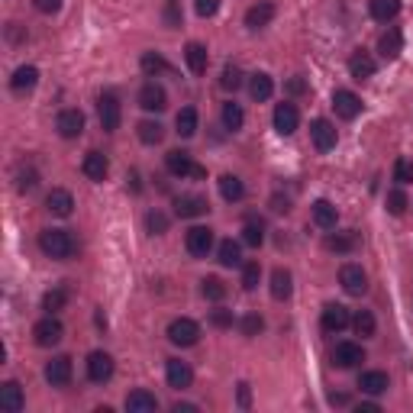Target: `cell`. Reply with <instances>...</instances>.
Wrapping results in <instances>:
<instances>
[{
  "label": "cell",
  "mask_w": 413,
  "mask_h": 413,
  "mask_svg": "<svg viewBox=\"0 0 413 413\" xmlns=\"http://www.w3.org/2000/svg\"><path fill=\"white\" fill-rule=\"evenodd\" d=\"M333 107H336V113L343 119H355L358 113H362V100H358V94H352V91H336V94H333Z\"/></svg>",
  "instance_id": "obj_19"
},
{
  "label": "cell",
  "mask_w": 413,
  "mask_h": 413,
  "mask_svg": "<svg viewBox=\"0 0 413 413\" xmlns=\"http://www.w3.org/2000/svg\"><path fill=\"white\" fill-rule=\"evenodd\" d=\"M165 378H168V385L175 387V391H184V387H191V381H194V371H191V365L181 362V358H168V362H165Z\"/></svg>",
  "instance_id": "obj_13"
},
{
  "label": "cell",
  "mask_w": 413,
  "mask_h": 413,
  "mask_svg": "<svg viewBox=\"0 0 413 413\" xmlns=\"http://www.w3.org/2000/svg\"><path fill=\"white\" fill-rule=\"evenodd\" d=\"M259 278H262L259 262H245L242 265V287L245 291H255V287H259Z\"/></svg>",
  "instance_id": "obj_45"
},
{
  "label": "cell",
  "mask_w": 413,
  "mask_h": 413,
  "mask_svg": "<svg viewBox=\"0 0 413 413\" xmlns=\"http://www.w3.org/2000/svg\"><path fill=\"white\" fill-rule=\"evenodd\" d=\"M210 323H213V326H220V329L232 326V310H213V313H210Z\"/></svg>",
  "instance_id": "obj_52"
},
{
  "label": "cell",
  "mask_w": 413,
  "mask_h": 413,
  "mask_svg": "<svg viewBox=\"0 0 413 413\" xmlns=\"http://www.w3.org/2000/svg\"><path fill=\"white\" fill-rule=\"evenodd\" d=\"M36 85H39V71H36L33 65H23V68H16V71H14V77H10V87H14L16 94L33 91Z\"/></svg>",
  "instance_id": "obj_26"
},
{
  "label": "cell",
  "mask_w": 413,
  "mask_h": 413,
  "mask_svg": "<svg viewBox=\"0 0 413 413\" xmlns=\"http://www.w3.org/2000/svg\"><path fill=\"white\" fill-rule=\"evenodd\" d=\"M239 404L249 407V385H239Z\"/></svg>",
  "instance_id": "obj_57"
},
{
  "label": "cell",
  "mask_w": 413,
  "mask_h": 413,
  "mask_svg": "<svg viewBox=\"0 0 413 413\" xmlns=\"http://www.w3.org/2000/svg\"><path fill=\"white\" fill-rule=\"evenodd\" d=\"M287 91H291V94H304V91H307V81H304V77H291V81H287Z\"/></svg>",
  "instance_id": "obj_55"
},
{
  "label": "cell",
  "mask_w": 413,
  "mask_h": 413,
  "mask_svg": "<svg viewBox=\"0 0 413 413\" xmlns=\"http://www.w3.org/2000/svg\"><path fill=\"white\" fill-rule=\"evenodd\" d=\"M39 14H58L62 10V0H33Z\"/></svg>",
  "instance_id": "obj_53"
},
{
  "label": "cell",
  "mask_w": 413,
  "mask_h": 413,
  "mask_svg": "<svg viewBox=\"0 0 413 413\" xmlns=\"http://www.w3.org/2000/svg\"><path fill=\"white\" fill-rule=\"evenodd\" d=\"M139 107L149 113H159L168 107V94H165V87L155 85V81H146V85L139 87Z\"/></svg>",
  "instance_id": "obj_8"
},
{
  "label": "cell",
  "mask_w": 413,
  "mask_h": 413,
  "mask_svg": "<svg viewBox=\"0 0 413 413\" xmlns=\"http://www.w3.org/2000/svg\"><path fill=\"white\" fill-rule=\"evenodd\" d=\"M242 242L252 245V249H259V245L265 242V226L255 223V220H249V223L242 226Z\"/></svg>",
  "instance_id": "obj_43"
},
{
  "label": "cell",
  "mask_w": 413,
  "mask_h": 413,
  "mask_svg": "<svg viewBox=\"0 0 413 413\" xmlns=\"http://www.w3.org/2000/svg\"><path fill=\"white\" fill-rule=\"evenodd\" d=\"M220 85H223L226 91H236V87L242 85V71H239L236 65H226V68H223V77H220Z\"/></svg>",
  "instance_id": "obj_49"
},
{
  "label": "cell",
  "mask_w": 413,
  "mask_h": 413,
  "mask_svg": "<svg viewBox=\"0 0 413 413\" xmlns=\"http://www.w3.org/2000/svg\"><path fill=\"white\" fill-rule=\"evenodd\" d=\"M358 387H362L365 394H385L387 387H391V381H387L385 371H365L362 378H358Z\"/></svg>",
  "instance_id": "obj_31"
},
{
  "label": "cell",
  "mask_w": 413,
  "mask_h": 413,
  "mask_svg": "<svg viewBox=\"0 0 413 413\" xmlns=\"http://www.w3.org/2000/svg\"><path fill=\"white\" fill-rule=\"evenodd\" d=\"M55 129H58V136H65V139H77V136L85 133V113L81 110H62L58 113V119H55Z\"/></svg>",
  "instance_id": "obj_9"
},
{
  "label": "cell",
  "mask_w": 413,
  "mask_h": 413,
  "mask_svg": "<svg viewBox=\"0 0 413 413\" xmlns=\"http://www.w3.org/2000/svg\"><path fill=\"white\" fill-rule=\"evenodd\" d=\"M139 139L146 142V146H159V142L165 139V127H161L159 119H142V123H139Z\"/></svg>",
  "instance_id": "obj_35"
},
{
  "label": "cell",
  "mask_w": 413,
  "mask_h": 413,
  "mask_svg": "<svg viewBox=\"0 0 413 413\" xmlns=\"http://www.w3.org/2000/svg\"><path fill=\"white\" fill-rule=\"evenodd\" d=\"M368 14L378 23H387L400 14V0H368Z\"/></svg>",
  "instance_id": "obj_32"
},
{
  "label": "cell",
  "mask_w": 413,
  "mask_h": 413,
  "mask_svg": "<svg viewBox=\"0 0 413 413\" xmlns=\"http://www.w3.org/2000/svg\"><path fill=\"white\" fill-rule=\"evenodd\" d=\"M139 65H142V71H146V75H161V71H168V62H165L161 55H155V52H146Z\"/></svg>",
  "instance_id": "obj_44"
},
{
  "label": "cell",
  "mask_w": 413,
  "mask_h": 413,
  "mask_svg": "<svg viewBox=\"0 0 413 413\" xmlns=\"http://www.w3.org/2000/svg\"><path fill=\"white\" fill-rule=\"evenodd\" d=\"M297 123H301V113H297L294 104H278L274 107V129L281 136L297 133Z\"/></svg>",
  "instance_id": "obj_15"
},
{
  "label": "cell",
  "mask_w": 413,
  "mask_h": 413,
  "mask_svg": "<svg viewBox=\"0 0 413 413\" xmlns=\"http://www.w3.org/2000/svg\"><path fill=\"white\" fill-rule=\"evenodd\" d=\"M217 255H220V265H223V268H239V265H242L239 242H232V239H223V242H220Z\"/></svg>",
  "instance_id": "obj_33"
},
{
  "label": "cell",
  "mask_w": 413,
  "mask_h": 413,
  "mask_svg": "<svg viewBox=\"0 0 413 413\" xmlns=\"http://www.w3.org/2000/svg\"><path fill=\"white\" fill-rule=\"evenodd\" d=\"M36 188H39V171H36L33 165L16 171V191H20V194H29V191H36Z\"/></svg>",
  "instance_id": "obj_42"
},
{
  "label": "cell",
  "mask_w": 413,
  "mask_h": 413,
  "mask_svg": "<svg viewBox=\"0 0 413 413\" xmlns=\"http://www.w3.org/2000/svg\"><path fill=\"white\" fill-rule=\"evenodd\" d=\"M45 210L55 213V217H71V210H75V197H71L65 188H55L49 197H45Z\"/></svg>",
  "instance_id": "obj_20"
},
{
  "label": "cell",
  "mask_w": 413,
  "mask_h": 413,
  "mask_svg": "<svg viewBox=\"0 0 413 413\" xmlns=\"http://www.w3.org/2000/svg\"><path fill=\"white\" fill-rule=\"evenodd\" d=\"M87 378L94 385H104V381L113 378V358L107 352H91L87 355Z\"/></svg>",
  "instance_id": "obj_12"
},
{
  "label": "cell",
  "mask_w": 413,
  "mask_h": 413,
  "mask_svg": "<svg viewBox=\"0 0 413 413\" xmlns=\"http://www.w3.org/2000/svg\"><path fill=\"white\" fill-rule=\"evenodd\" d=\"M39 249L55 262H68L77 252V242L68 230H43L39 232Z\"/></svg>",
  "instance_id": "obj_1"
},
{
  "label": "cell",
  "mask_w": 413,
  "mask_h": 413,
  "mask_svg": "<svg viewBox=\"0 0 413 413\" xmlns=\"http://www.w3.org/2000/svg\"><path fill=\"white\" fill-rule=\"evenodd\" d=\"M200 294L207 297V301H213V304H220L226 297V284L220 278H203L200 281Z\"/></svg>",
  "instance_id": "obj_40"
},
{
  "label": "cell",
  "mask_w": 413,
  "mask_h": 413,
  "mask_svg": "<svg viewBox=\"0 0 413 413\" xmlns=\"http://www.w3.org/2000/svg\"><path fill=\"white\" fill-rule=\"evenodd\" d=\"M394 181H397V184H410L413 181V161L410 159L394 161Z\"/></svg>",
  "instance_id": "obj_48"
},
{
  "label": "cell",
  "mask_w": 413,
  "mask_h": 413,
  "mask_svg": "<svg viewBox=\"0 0 413 413\" xmlns=\"http://www.w3.org/2000/svg\"><path fill=\"white\" fill-rule=\"evenodd\" d=\"M23 387L16 385V381H7V385L0 387V410H7V413H20L23 410Z\"/></svg>",
  "instance_id": "obj_22"
},
{
  "label": "cell",
  "mask_w": 413,
  "mask_h": 413,
  "mask_svg": "<svg viewBox=\"0 0 413 413\" xmlns=\"http://www.w3.org/2000/svg\"><path fill=\"white\" fill-rule=\"evenodd\" d=\"M194 10H197V16H217V10H220V0H194Z\"/></svg>",
  "instance_id": "obj_51"
},
{
  "label": "cell",
  "mask_w": 413,
  "mask_h": 413,
  "mask_svg": "<svg viewBox=\"0 0 413 413\" xmlns=\"http://www.w3.org/2000/svg\"><path fill=\"white\" fill-rule=\"evenodd\" d=\"M272 20H274V4H272V0H259L255 7L245 10V26H249V29H262V26H268Z\"/></svg>",
  "instance_id": "obj_18"
},
{
  "label": "cell",
  "mask_w": 413,
  "mask_h": 413,
  "mask_svg": "<svg viewBox=\"0 0 413 413\" xmlns=\"http://www.w3.org/2000/svg\"><path fill=\"white\" fill-rule=\"evenodd\" d=\"M184 245H188V252L194 255V259H207L213 249V230L194 226V230H188V236H184Z\"/></svg>",
  "instance_id": "obj_6"
},
{
  "label": "cell",
  "mask_w": 413,
  "mask_h": 413,
  "mask_svg": "<svg viewBox=\"0 0 413 413\" xmlns=\"http://www.w3.org/2000/svg\"><path fill=\"white\" fill-rule=\"evenodd\" d=\"M333 362H336L339 368H355V365L365 362V349L358 343H339L336 349H333Z\"/></svg>",
  "instance_id": "obj_17"
},
{
  "label": "cell",
  "mask_w": 413,
  "mask_h": 413,
  "mask_svg": "<svg viewBox=\"0 0 413 413\" xmlns=\"http://www.w3.org/2000/svg\"><path fill=\"white\" fill-rule=\"evenodd\" d=\"M171 410L175 413H197V404H175Z\"/></svg>",
  "instance_id": "obj_56"
},
{
  "label": "cell",
  "mask_w": 413,
  "mask_h": 413,
  "mask_svg": "<svg viewBox=\"0 0 413 413\" xmlns=\"http://www.w3.org/2000/svg\"><path fill=\"white\" fill-rule=\"evenodd\" d=\"M352 329H355L362 339L375 336V329H378V323H375V316H371V310H358L355 316H352Z\"/></svg>",
  "instance_id": "obj_38"
},
{
  "label": "cell",
  "mask_w": 413,
  "mask_h": 413,
  "mask_svg": "<svg viewBox=\"0 0 413 413\" xmlns=\"http://www.w3.org/2000/svg\"><path fill=\"white\" fill-rule=\"evenodd\" d=\"M184 62H188V68L194 71V75H203L207 65H210V52H207V45H200V43H188V49H184Z\"/></svg>",
  "instance_id": "obj_24"
},
{
  "label": "cell",
  "mask_w": 413,
  "mask_h": 413,
  "mask_svg": "<svg viewBox=\"0 0 413 413\" xmlns=\"http://www.w3.org/2000/svg\"><path fill=\"white\" fill-rule=\"evenodd\" d=\"M387 210H391L394 217H400V213L407 210V194H404V191H391V194H387Z\"/></svg>",
  "instance_id": "obj_50"
},
{
  "label": "cell",
  "mask_w": 413,
  "mask_h": 413,
  "mask_svg": "<svg viewBox=\"0 0 413 413\" xmlns=\"http://www.w3.org/2000/svg\"><path fill=\"white\" fill-rule=\"evenodd\" d=\"M168 339L175 345H181V349L197 345V339H200V326H197L194 320H188V316H178V320L168 323Z\"/></svg>",
  "instance_id": "obj_4"
},
{
  "label": "cell",
  "mask_w": 413,
  "mask_h": 413,
  "mask_svg": "<svg viewBox=\"0 0 413 413\" xmlns=\"http://www.w3.org/2000/svg\"><path fill=\"white\" fill-rule=\"evenodd\" d=\"M65 304H68V287H52L49 294L43 297L45 313H58V310H65Z\"/></svg>",
  "instance_id": "obj_39"
},
{
  "label": "cell",
  "mask_w": 413,
  "mask_h": 413,
  "mask_svg": "<svg viewBox=\"0 0 413 413\" xmlns=\"http://www.w3.org/2000/svg\"><path fill=\"white\" fill-rule=\"evenodd\" d=\"M313 223L320 226V230H333V226L339 223V210H336V203H329V200H316V203H313Z\"/></svg>",
  "instance_id": "obj_27"
},
{
  "label": "cell",
  "mask_w": 413,
  "mask_h": 413,
  "mask_svg": "<svg viewBox=\"0 0 413 413\" xmlns=\"http://www.w3.org/2000/svg\"><path fill=\"white\" fill-rule=\"evenodd\" d=\"M355 245H358L355 232H343V236H329L326 239V249H329V252H352Z\"/></svg>",
  "instance_id": "obj_41"
},
{
  "label": "cell",
  "mask_w": 413,
  "mask_h": 413,
  "mask_svg": "<svg viewBox=\"0 0 413 413\" xmlns=\"http://www.w3.org/2000/svg\"><path fill=\"white\" fill-rule=\"evenodd\" d=\"M97 117H100V127L107 133H117L119 129V119H123V107H119L117 94H100L97 100Z\"/></svg>",
  "instance_id": "obj_3"
},
{
  "label": "cell",
  "mask_w": 413,
  "mask_h": 413,
  "mask_svg": "<svg viewBox=\"0 0 413 413\" xmlns=\"http://www.w3.org/2000/svg\"><path fill=\"white\" fill-rule=\"evenodd\" d=\"M339 284H343L352 297H362L365 291H368V274L362 272V265H343L339 268Z\"/></svg>",
  "instance_id": "obj_7"
},
{
  "label": "cell",
  "mask_w": 413,
  "mask_h": 413,
  "mask_svg": "<svg viewBox=\"0 0 413 413\" xmlns=\"http://www.w3.org/2000/svg\"><path fill=\"white\" fill-rule=\"evenodd\" d=\"M71 375H75V368H71L68 355H55L49 365H45V381H49L52 387H65L71 381Z\"/></svg>",
  "instance_id": "obj_14"
},
{
  "label": "cell",
  "mask_w": 413,
  "mask_h": 413,
  "mask_svg": "<svg viewBox=\"0 0 413 413\" xmlns=\"http://www.w3.org/2000/svg\"><path fill=\"white\" fill-rule=\"evenodd\" d=\"M310 139H313V146L320 149V152H329V149H336L339 136H336V127H333L329 119H313V123H310Z\"/></svg>",
  "instance_id": "obj_10"
},
{
  "label": "cell",
  "mask_w": 413,
  "mask_h": 413,
  "mask_svg": "<svg viewBox=\"0 0 413 413\" xmlns=\"http://www.w3.org/2000/svg\"><path fill=\"white\" fill-rule=\"evenodd\" d=\"M378 52H381V58H397L400 52H404V36H400V29H387V33H381V39H378Z\"/></svg>",
  "instance_id": "obj_23"
},
{
  "label": "cell",
  "mask_w": 413,
  "mask_h": 413,
  "mask_svg": "<svg viewBox=\"0 0 413 413\" xmlns=\"http://www.w3.org/2000/svg\"><path fill=\"white\" fill-rule=\"evenodd\" d=\"M239 326H242V336H259L262 329H265V320L259 313H245Z\"/></svg>",
  "instance_id": "obj_46"
},
{
  "label": "cell",
  "mask_w": 413,
  "mask_h": 413,
  "mask_svg": "<svg viewBox=\"0 0 413 413\" xmlns=\"http://www.w3.org/2000/svg\"><path fill=\"white\" fill-rule=\"evenodd\" d=\"M81 171H85L91 181H104L107 171H110V161H107V155H100V152H87L85 161H81Z\"/></svg>",
  "instance_id": "obj_21"
},
{
  "label": "cell",
  "mask_w": 413,
  "mask_h": 413,
  "mask_svg": "<svg viewBox=\"0 0 413 413\" xmlns=\"http://www.w3.org/2000/svg\"><path fill=\"white\" fill-rule=\"evenodd\" d=\"M146 230L152 232V236H161V232L168 230V217H165L161 210H152V213L146 217Z\"/></svg>",
  "instance_id": "obj_47"
},
{
  "label": "cell",
  "mask_w": 413,
  "mask_h": 413,
  "mask_svg": "<svg viewBox=\"0 0 413 413\" xmlns=\"http://www.w3.org/2000/svg\"><path fill=\"white\" fill-rule=\"evenodd\" d=\"M175 127H178V136H184V139L197 133V110H194V107H184V110L178 113Z\"/></svg>",
  "instance_id": "obj_37"
},
{
  "label": "cell",
  "mask_w": 413,
  "mask_h": 413,
  "mask_svg": "<svg viewBox=\"0 0 413 413\" xmlns=\"http://www.w3.org/2000/svg\"><path fill=\"white\" fill-rule=\"evenodd\" d=\"M249 94H252V100H268L274 94V81L272 75H265V71H255L252 77H249Z\"/></svg>",
  "instance_id": "obj_29"
},
{
  "label": "cell",
  "mask_w": 413,
  "mask_h": 413,
  "mask_svg": "<svg viewBox=\"0 0 413 413\" xmlns=\"http://www.w3.org/2000/svg\"><path fill=\"white\" fill-rule=\"evenodd\" d=\"M272 210L274 213H287V210H291V200H287V197H281V194H274L272 197Z\"/></svg>",
  "instance_id": "obj_54"
},
{
  "label": "cell",
  "mask_w": 413,
  "mask_h": 413,
  "mask_svg": "<svg viewBox=\"0 0 413 413\" xmlns=\"http://www.w3.org/2000/svg\"><path fill=\"white\" fill-rule=\"evenodd\" d=\"M165 165H168V171L175 178H207V168H200V165H197L188 152H181V149L165 155Z\"/></svg>",
  "instance_id": "obj_2"
},
{
  "label": "cell",
  "mask_w": 413,
  "mask_h": 413,
  "mask_svg": "<svg viewBox=\"0 0 413 413\" xmlns=\"http://www.w3.org/2000/svg\"><path fill=\"white\" fill-rule=\"evenodd\" d=\"M62 336H65V326L55 320V313H49L45 320H39L33 326V339H36V345H43V349L58 345V343H62Z\"/></svg>",
  "instance_id": "obj_5"
},
{
  "label": "cell",
  "mask_w": 413,
  "mask_h": 413,
  "mask_svg": "<svg viewBox=\"0 0 413 413\" xmlns=\"http://www.w3.org/2000/svg\"><path fill=\"white\" fill-rule=\"evenodd\" d=\"M291 291H294V278H291V272H287V268H274L272 272V297L274 301H287Z\"/></svg>",
  "instance_id": "obj_28"
},
{
  "label": "cell",
  "mask_w": 413,
  "mask_h": 413,
  "mask_svg": "<svg viewBox=\"0 0 413 413\" xmlns=\"http://www.w3.org/2000/svg\"><path fill=\"white\" fill-rule=\"evenodd\" d=\"M242 123H245V113H242V107H239L236 100H230V104H223V127L230 129V133H239V129H242Z\"/></svg>",
  "instance_id": "obj_36"
},
{
  "label": "cell",
  "mask_w": 413,
  "mask_h": 413,
  "mask_svg": "<svg viewBox=\"0 0 413 413\" xmlns=\"http://www.w3.org/2000/svg\"><path fill=\"white\" fill-rule=\"evenodd\" d=\"M210 210V203H207V197L200 194H181L175 200V213L181 220H194V217H203V213Z\"/></svg>",
  "instance_id": "obj_11"
},
{
  "label": "cell",
  "mask_w": 413,
  "mask_h": 413,
  "mask_svg": "<svg viewBox=\"0 0 413 413\" xmlns=\"http://www.w3.org/2000/svg\"><path fill=\"white\" fill-rule=\"evenodd\" d=\"M127 410L129 413H155L159 410V400H155V394H149V391H129L127 394Z\"/></svg>",
  "instance_id": "obj_25"
},
{
  "label": "cell",
  "mask_w": 413,
  "mask_h": 413,
  "mask_svg": "<svg viewBox=\"0 0 413 413\" xmlns=\"http://www.w3.org/2000/svg\"><path fill=\"white\" fill-rule=\"evenodd\" d=\"M220 194H223V200L236 203V200H242V194H245V184L239 181L236 175H223V178H220Z\"/></svg>",
  "instance_id": "obj_34"
},
{
  "label": "cell",
  "mask_w": 413,
  "mask_h": 413,
  "mask_svg": "<svg viewBox=\"0 0 413 413\" xmlns=\"http://www.w3.org/2000/svg\"><path fill=\"white\" fill-rule=\"evenodd\" d=\"M349 323H352V316L343 304H326V307H323V329H326V333H343Z\"/></svg>",
  "instance_id": "obj_16"
},
{
  "label": "cell",
  "mask_w": 413,
  "mask_h": 413,
  "mask_svg": "<svg viewBox=\"0 0 413 413\" xmlns=\"http://www.w3.org/2000/svg\"><path fill=\"white\" fill-rule=\"evenodd\" d=\"M375 68H378V65H375V58H371L368 52H355V55L349 58V71H352V77H355V81L371 77V75H375Z\"/></svg>",
  "instance_id": "obj_30"
}]
</instances>
